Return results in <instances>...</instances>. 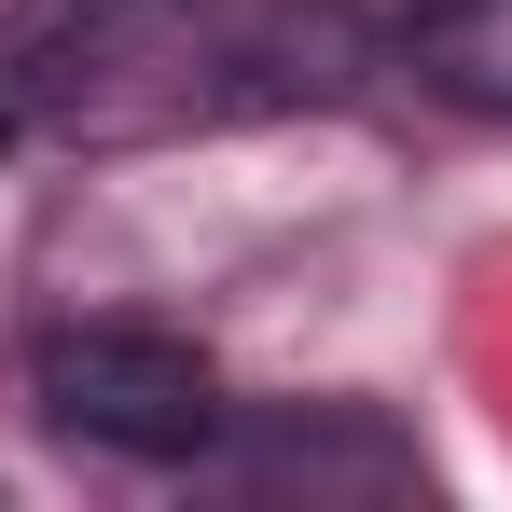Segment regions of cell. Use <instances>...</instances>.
Wrapping results in <instances>:
<instances>
[{
  "label": "cell",
  "instance_id": "cell-4",
  "mask_svg": "<svg viewBox=\"0 0 512 512\" xmlns=\"http://www.w3.org/2000/svg\"><path fill=\"white\" fill-rule=\"evenodd\" d=\"M250 485H305V499H319V485H416V457H402L374 416H333V429L277 416V429L250 443Z\"/></svg>",
  "mask_w": 512,
  "mask_h": 512
},
{
  "label": "cell",
  "instance_id": "cell-5",
  "mask_svg": "<svg viewBox=\"0 0 512 512\" xmlns=\"http://www.w3.org/2000/svg\"><path fill=\"white\" fill-rule=\"evenodd\" d=\"M0 153H14V111H0Z\"/></svg>",
  "mask_w": 512,
  "mask_h": 512
},
{
  "label": "cell",
  "instance_id": "cell-2",
  "mask_svg": "<svg viewBox=\"0 0 512 512\" xmlns=\"http://www.w3.org/2000/svg\"><path fill=\"white\" fill-rule=\"evenodd\" d=\"M125 28H139V0H14V14H0V84H14V111H84L97 70H125Z\"/></svg>",
  "mask_w": 512,
  "mask_h": 512
},
{
  "label": "cell",
  "instance_id": "cell-1",
  "mask_svg": "<svg viewBox=\"0 0 512 512\" xmlns=\"http://www.w3.org/2000/svg\"><path fill=\"white\" fill-rule=\"evenodd\" d=\"M28 402L70 429V443L153 457V471L222 443V374H208V346L139 333V319H84V333H42V346H28Z\"/></svg>",
  "mask_w": 512,
  "mask_h": 512
},
{
  "label": "cell",
  "instance_id": "cell-3",
  "mask_svg": "<svg viewBox=\"0 0 512 512\" xmlns=\"http://www.w3.org/2000/svg\"><path fill=\"white\" fill-rule=\"evenodd\" d=\"M402 70L457 111H512V0H402Z\"/></svg>",
  "mask_w": 512,
  "mask_h": 512
}]
</instances>
